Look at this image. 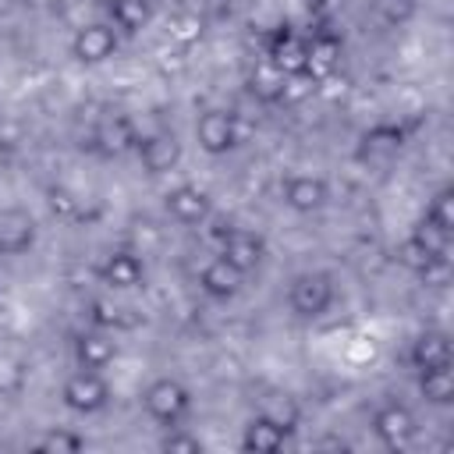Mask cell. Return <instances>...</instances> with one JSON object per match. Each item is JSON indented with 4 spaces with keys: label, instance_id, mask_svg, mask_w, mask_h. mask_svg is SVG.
<instances>
[{
    "label": "cell",
    "instance_id": "cell-19",
    "mask_svg": "<svg viewBox=\"0 0 454 454\" xmlns=\"http://www.w3.org/2000/svg\"><path fill=\"white\" fill-rule=\"evenodd\" d=\"M199 287L202 294H209L213 301H231L241 287H245V273H238L231 262H223L220 255L209 259L202 270H199Z\"/></svg>",
    "mask_w": 454,
    "mask_h": 454
},
{
    "label": "cell",
    "instance_id": "cell-7",
    "mask_svg": "<svg viewBox=\"0 0 454 454\" xmlns=\"http://www.w3.org/2000/svg\"><path fill=\"white\" fill-rule=\"evenodd\" d=\"M121 50V32L110 21H89L71 35V57L85 67L106 64Z\"/></svg>",
    "mask_w": 454,
    "mask_h": 454
},
{
    "label": "cell",
    "instance_id": "cell-29",
    "mask_svg": "<svg viewBox=\"0 0 454 454\" xmlns=\"http://www.w3.org/2000/svg\"><path fill=\"white\" fill-rule=\"evenodd\" d=\"M160 450H167V454H199L202 450V440L195 433L181 429V426H170L167 436L160 440Z\"/></svg>",
    "mask_w": 454,
    "mask_h": 454
},
{
    "label": "cell",
    "instance_id": "cell-31",
    "mask_svg": "<svg viewBox=\"0 0 454 454\" xmlns=\"http://www.w3.org/2000/svg\"><path fill=\"white\" fill-rule=\"evenodd\" d=\"M21 383H25L21 362H14L11 355H0V394H18Z\"/></svg>",
    "mask_w": 454,
    "mask_h": 454
},
{
    "label": "cell",
    "instance_id": "cell-13",
    "mask_svg": "<svg viewBox=\"0 0 454 454\" xmlns=\"http://www.w3.org/2000/svg\"><path fill=\"white\" fill-rule=\"evenodd\" d=\"M280 195H284V206L294 213H319L330 202V184L319 174H291Z\"/></svg>",
    "mask_w": 454,
    "mask_h": 454
},
{
    "label": "cell",
    "instance_id": "cell-23",
    "mask_svg": "<svg viewBox=\"0 0 454 454\" xmlns=\"http://www.w3.org/2000/svg\"><path fill=\"white\" fill-rule=\"evenodd\" d=\"M419 394L429 404H450L454 401V372L450 365H436V369H419Z\"/></svg>",
    "mask_w": 454,
    "mask_h": 454
},
{
    "label": "cell",
    "instance_id": "cell-2",
    "mask_svg": "<svg viewBox=\"0 0 454 454\" xmlns=\"http://www.w3.org/2000/svg\"><path fill=\"white\" fill-rule=\"evenodd\" d=\"M337 298V287H333V277L323 273V270H305L298 277H291V287H287V305L298 319H319L330 312Z\"/></svg>",
    "mask_w": 454,
    "mask_h": 454
},
{
    "label": "cell",
    "instance_id": "cell-20",
    "mask_svg": "<svg viewBox=\"0 0 454 454\" xmlns=\"http://www.w3.org/2000/svg\"><path fill=\"white\" fill-rule=\"evenodd\" d=\"M408 362L415 369H436V365H450L454 362V348L450 337L443 330H422L411 348H408Z\"/></svg>",
    "mask_w": 454,
    "mask_h": 454
},
{
    "label": "cell",
    "instance_id": "cell-5",
    "mask_svg": "<svg viewBox=\"0 0 454 454\" xmlns=\"http://www.w3.org/2000/svg\"><path fill=\"white\" fill-rule=\"evenodd\" d=\"M408 142V131L394 121H380L372 128H365L358 135V145H355V160L362 167H387Z\"/></svg>",
    "mask_w": 454,
    "mask_h": 454
},
{
    "label": "cell",
    "instance_id": "cell-4",
    "mask_svg": "<svg viewBox=\"0 0 454 454\" xmlns=\"http://www.w3.org/2000/svg\"><path fill=\"white\" fill-rule=\"evenodd\" d=\"M266 60H270L273 67H280L287 78H305L309 35H301L291 21H280V25L266 35Z\"/></svg>",
    "mask_w": 454,
    "mask_h": 454
},
{
    "label": "cell",
    "instance_id": "cell-25",
    "mask_svg": "<svg viewBox=\"0 0 454 454\" xmlns=\"http://www.w3.org/2000/svg\"><path fill=\"white\" fill-rule=\"evenodd\" d=\"M426 216H429L436 227H443L447 234H454V188H450V184H443V188L429 199Z\"/></svg>",
    "mask_w": 454,
    "mask_h": 454
},
{
    "label": "cell",
    "instance_id": "cell-35",
    "mask_svg": "<svg viewBox=\"0 0 454 454\" xmlns=\"http://www.w3.org/2000/svg\"><path fill=\"white\" fill-rule=\"evenodd\" d=\"M0 255H4V252H0Z\"/></svg>",
    "mask_w": 454,
    "mask_h": 454
},
{
    "label": "cell",
    "instance_id": "cell-34",
    "mask_svg": "<svg viewBox=\"0 0 454 454\" xmlns=\"http://www.w3.org/2000/svg\"><path fill=\"white\" fill-rule=\"evenodd\" d=\"M92 4H99V7H110V4H114V0H92Z\"/></svg>",
    "mask_w": 454,
    "mask_h": 454
},
{
    "label": "cell",
    "instance_id": "cell-10",
    "mask_svg": "<svg viewBox=\"0 0 454 454\" xmlns=\"http://www.w3.org/2000/svg\"><path fill=\"white\" fill-rule=\"evenodd\" d=\"M96 277H99V284H106L110 291H135V287L145 284V262H142L138 252L117 248V252H110V255L96 266Z\"/></svg>",
    "mask_w": 454,
    "mask_h": 454
},
{
    "label": "cell",
    "instance_id": "cell-16",
    "mask_svg": "<svg viewBox=\"0 0 454 454\" xmlns=\"http://www.w3.org/2000/svg\"><path fill=\"white\" fill-rule=\"evenodd\" d=\"M92 145L103 153V156H124L138 145V128L131 117L124 114H110L96 124V135H92Z\"/></svg>",
    "mask_w": 454,
    "mask_h": 454
},
{
    "label": "cell",
    "instance_id": "cell-32",
    "mask_svg": "<svg viewBox=\"0 0 454 454\" xmlns=\"http://www.w3.org/2000/svg\"><path fill=\"white\" fill-rule=\"evenodd\" d=\"M426 287H443L447 280H450V262H447V255H436L433 262H426L419 273H415Z\"/></svg>",
    "mask_w": 454,
    "mask_h": 454
},
{
    "label": "cell",
    "instance_id": "cell-33",
    "mask_svg": "<svg viewBox=\"0 0 454 454\" xmlns=\"http://www.w3.org/2000/svg\"><path fill=\"white\" fill-rule=\"evenodd\" d=\"M121 319V309H114V305H106V301H92V323L96 326H110V323H117Z\"/></svg>",
    "mask_w": 454,
    "mask_h": 454
},
{
    "label": "cell",
    "instance_id": "cell-6",
    "mask_svg": "<svg viewBox=\"0 0 454 454\" xmlns=\"http://www.w3.org/2000/svg\"><path fill=\"white\" fill-rule=\"evenodd\" d=\"M372 433L376 440L387 447V450H408L415 433H419V422L411 415L408 404L401 401H383L376 411H372Z\"/></svg>",
    "mask_w": 454,
    "mask_h": 454
},
{
    "label": "cell",
    "instance_id": "cell-24",
    "mask_svg": "<svg viewBox=\"0 0 454 454\" xmlns=\"http://www.w3.org/2000/svg\"><path fill=\"white\" fill-rule=\"evenodd\" d=\"M32 447L43 450V454H78V450H85V436L74 433V429H60V426H53V429H46Z\"/></svg>",
    "mask_w": 454,
    "mask_h": 454
},
{
    "label": "cell",
    "instance_id": "cell-11",
    "mask_svg": "<svg viewBox=\"0 0 454 454\" xmlns=\"http://www.w3.org/2000/svg\"><path fill=\"white\" fill-rule=\"evenodd\" d=\"M287 433H291V422L270 415V411H259L245 422V433H241V450L248 454H277L284 450L287 443Z\"/></svg>",
    "mask_w": 454,
    "mask_h": 454
},
{
    "label": "cell",
    "instance_id": "cell-15",
    "mask_svg": "<svg viewBox=\"0 0 454 454\" xmlns=\"http://www.w3.org/2000/svg\"><path fill=\"white\" fill-rule=\"evenodd\" d=\"M340 53H344V39L330 28H319L309 35V64H305V78L312 82H326L337 67H340Z\"/></svg>",
    "mask_w": 454,
    "mask_h": 454
},
{
    "label": "cell",
    "instance_id": "cell-26",
    "mask_svg": "<svg viewBox=\"0 0 454 454\" xmlns=\"http://www.w3.org/2000/svg\"><path fill=\"white\" fill-rule=\"evenodd\" d=\"M411 238L415 241H422L429 252H436V255H447V248H450V234L443 231V227H436L429 216H422L415 227H411Z\"/></svg>",
    "mask_w": 454,
    "mask_h": 454
},
{
    "label": "cell",
    "instance_id": "cell-12",
    "mask_svg": "<svg viewBox=\"0 0 454 454\" xmlns=\"http://www.w3.org/2000/svg\"><path fill=\"white\" fill-rule=\"evenodd\" d=\"M135 153H138V160H142L145 174H153V177L170 174V170L181 163V142H177V135H174V131H153V135L138 138Z\"/></svg>",
    "mask_w": 454,
    "mask_h": 454
},
{
    "label": "cell",
    "instance_id": "cell-27",
    "mask_svg": "<svg viewBox=\"0 0 454 454\" xmlns=\"http://www.w3.org/2000/svg\"><path fill=\"white\" fill-rule=\"evenodd\" d=\"M46 202H50V209H53L57 216H64V220H74L78 209H82V199H78L67 184H50V188H46Z\"/></svg>",
    "mask_w": 454,
    "mask_h": 454
},
{
    "label": "cell",
    "instance_id": "cell-1",
    "mask_svg": "<svg viewBox=\"0 0 454 454\" xmlns=\"http://www.w3.org/2000/svg\"><path fill=\"white\" fill-rule=\"evenodd\" d=\"M142 408L163 429L181 426L188 419V411H192V390L174 376H160L142 390Z\"/></svg>",
    "mask_w": 454,
    "mask_h": 454
},
{
    "label": "cell",
    "instance_id": "cell-28",
    "mask_svg": "<svg viewBox=\"0 0 454 454\" xmlns=\"http://www.w3.org/2000/svg\"><path fill=\"white\" fill-rule=\"evenodd\" d=\"M419 0H372V11L383 25H404L415 14Z\"/></svg>",
    "mask_w": 454,
    "mask_h": 454
},
{
    "label": "cell",
    "instance_id": "cell-30",
    "mask_svg": "<svg viewBox=\"0 0 454 454\" xmlns=\"http://www.w3.org/2000/svg\"><path fill=\"white\" fill-rule=\"evenodd\" d=\"M397 259H401V266H408L411 273H419L426 262H433V259H436V252H429L422 241H415V238L408 234V238L397 245Z\"/></svg>",
    "mask_w": 454,
    "mask_h": 454
},
{
    "label": "cell",
    "instance_id": "cell-3",
    "mask_svg": "<svg viewBox=\"0 0 454 454\" xmlns=\"http://www.w3.org/2000/svg\"><path fill=\"white\" fill-rule=\"evenodd\" d=\"M60 401L74 415H99L110 404V383L96 369H74L60 387Z\"/></svg>",
    "mask_w": 454,
    "mask_h": 454
},
{
    "label": "cell",
    "instance_id": "cell-18",
    "mask_svg": "<svg viewBox=\"0 0 454 454\" xmlns=\"http://www.w3.org/2000/svg\"><path fill=\"white\" fill-rule=\"evenodd\" d=\"M35 220H32V213L28 209H18V206H11V209H0V252L4 255H21V252H28L32 245H35Z\"/></svg>",
    "mask_w": 454,
    "mask_h": 454
},
{
    "label": "cell",
    "instance_id": "cell-14",
    "mask_svg": "<svg viewBox=\"0 0 454 454\" xmlns=\"http://www.w3.org/2000/svg\"><path fill=\"white\" fill-rule=\"evenodd\" d=\"M167 213H170L177 223L195 227V223H206V220L213 216V199H209L199 184L181 181V184H174V188L167 192Z\"/></svg>",
    "mask_w": 454,
    "mask_h": 454
},
{
    "label": "cell",
    "instance_id": "cell-8",
    "mask_svg": "<svg viewBox=\"0 0 454 454\" xmlns=\"http://www.w3.org/2000/svg\"><path fill=\"white\" fill-rule=\"evenodd\" d=\"M195 138H199V149H202V153H209V156H227V153L238 145V138H241L238 117H234L231 110H206V114H199V121H195Z\"/></svg>",
    "mask_w": 454,
    "mask_h": 454
},
{
    "label": "cell",
    "instance_id": "cell-22",
    "mask_svg": "<svg viewBox=\"0 0 454 454\" xmlns=\"http://www.w3.org/2000/svg\"><path fill=\"white\" fill-rule=\"evenodd\" d=\"M106 11H110V25L121 35H138L153 21V4L149 0H114Z\"/></svg>",
    "mask_w": 454,
    "mask_h": 454
},
{
    "label": "cell",
    "instance_id": "cell-17",
    "mask_svg": "<svg viewBox=\"0 0 454 454\" xmlns=\"http://www.w3.org/2000/svg\"><path fill=\"white\" fill-rule=\"evenodd\" d=\"M71 355H74V365H78V369H96V372H103V369L117 358V344H114V337H110L103 326H96V330H82V333L74 337Z\"/></svg>",
    "mask_w": 454,
    "mask_h": 454
},
{
    "label": "cell",
    "instance_id": "cell-9",
    "mask_svg": "<svg viewBox=\"0 0 454 454\" xmlns=\"http://www.w3.org/2000/svg\"><path fill=\"white\" fill-rule=\"evenodd\" d=\"M220 259L231 262L238 273H255L266 259V241L262 234L255 231H245V227H231L223 238H220Z\"/></svg>",
    "mask_w": 454,
    "mask_h": 454
},
{
    "label": "cell",
    "instance_id": "cell-21",
    "mask_svg": "<svg viewBox=\"0 0 454 454\" xmlns=\"http://www.w3.org/2000/svg\"><path fill=\"white\" fill-rule=\"evenodd\" d=\"M287 82H291V78H287L280 67H273L266 57L255 60L252 71H248V78H245L248 92H252L259 103H280V99L287 96Z\"/></svg>",
    "mask_w": 454,
    "mask_h": 454
}]
</instances>
